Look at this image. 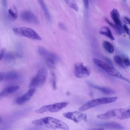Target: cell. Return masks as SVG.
I'll use <instances>...</instances> for the list:
<instances>
[{
	"label": "cell",
	"instance_id": "1",
	"mask_svg": "<svg viewBox=\"0 0 130 130\" xmlns=\"http://www.w3.org/2000/svg\"><path fill=\"white\" fill-rule=\"evenodd\" d=\"M117 99V97H103L92 99L82 105L79 108V110L80 111H85L101 105L113 102Z\"/></svg>",
	"mask_w": 130,
	"mask_h": 130
},
{
	"label": "cell",
	"instance_id": "2",
	"mask_svg": "<svg viewBox=\"0 0 130 130\" xmlns=\"http://www.w3.org/2000/svg\"><path fill=\"white\" fill-rule=\"evenodd\" d=\"M15 34L19 36L25 37L28 38L39 40L42 38L37 33L32 29L25 27H16L13 28Z\"/></svg>",
	"mask_w": 130,
	"mask_h": 130
},
{
	"label": "cell",
	"instance_id": "3",
	"mask_svg": "<svg viewBox=\"0 0 130 130\" xmlns=\"http://www.w3.org/2000/svg\"><path fill=\"white\" fill-rule=\"evenodd\" d=\"M43 125L47 128L53 129L69 130V128L64 122L57 119L50 117L43 118Z\"/></svg>",
	"mask_w": 130,
	"mask_h": 130
},
{
	"label": "cell",
	"instance_id": "4",
	"mask_svg": "<svg viewBox=\"0 0 130 130\" xmlns=\"http://www.w3.org/2000/svg\"><path fill=\"white\" fill-rule=\"evenodd\" d=\"M47 71L45 68H42L38 71L37 75L31 80L29 85L32 88L40 87L43 85L47 79Z\"/></svg>",
	"mask_w": 130,
	"mask_h": 130
},
{
	"label": "cell",
	"instance_id": "5",
	"mask_svg": "<svg viewBox=\"0 0 130 130\" xmlns=\"http://www.w3.org/2000/svg\"><path fill=\"white\" fill-rule=\"evenodd\" d=\"M68 104L67 102H62L44 105L40 108L36 110L35 112L38 113H42L46 112H56L66 107Z\"/></svg>",
	"mask_w": 130,
	"mask_h": 130
},
{
	"label": "cell",
	"instance_id": "6",
	"mask_svg": "<svg viewBox=\"0 0 130 130\" xmlns=\"http://www.w3.org/2000/svg\"><path fill=\"white\" fill-rule=\"evenodd\" d=\"M74 73L78 78H85L88 77L90 74L89 69L82 63L75 64L74 67Z\"/></svg>",
	"mask_w": 130,
	"mask_h": 130
},
{
	"label": "cell",
	"instance_id": "7",
	"mask_svg": "<svg viewBox=\"0 0 130 130\" xmlns=\"http://www.w3.org/2000/svg\"><path fill=\"white\" fill-rule=\"evenodd\" d=\"M63 115L65 118L76 123H78L82 121H86L87 119L86 115L80 111L65 112L63 113Z\"/></svg>",
	"mask_w": 130,
	"mask_h": 130
},
{
	"label": "cell",
	"instance_id": "8",
	"mask_svg": "<svg viewBox=\"0 0 130 130\" xmlns=\"http://www.w3.org/2000/svg\"><path fill=\"white\" fill-rule=\"evenodd\" d=\"M21 19L25 22L36 25L40 24L38 18L32 12L28 10L22 11L20 14Z\"/></svg>",
	"mask_w": 130,
	"mask_h": 130
},
{
	"label": "cell",
	"instance_id": "9",
	"mask_svg": "<svg viewBox=\"0 0 130 130\" xmlns=\"http://www.w3.org/2000/svg\"><path fill=\"white\" fill-rule=\"evenodd\" d=\"M125 110L122 109H112L104 113L98 115L96 117L100 119H108L116 116L118 114L119 115L122 113Z\"/></svg>",
	"mask_w": 130,
	"mask_h": 130
},
{
	"label": "cell",
	"instance_id": "10",
	"mask_svg": "<svg viewBox=\"0 0 130 130\" xmlns=\"http://www.w3.org/2000/svg\"><path fill=\"white\" fill-rule=\"evenodd\" d=\"M38 51L39 54L43 57L45 58L46 59H51L56 61L59 59V57L56 55L43 47H39L38 49Z\"/></svg>",
	"mask_w": 130,
	"mask_h": 130
},
{
	"label": "cell",
	"instance_id": "11",
	"mask_svg": "<svg viewBox=\"0 0 130 130\" xmlns=\"http://www.w3.org/2000/svg\"><path fill=\"white\" fill-rule=\"evenodd\" d=\"M36 90L35 88L30 89L21 96L18 98L16 100V103L18 105L23 104L30 99L35 93Z\"/></svg>",
	"mask_w": 130,
	"mask_h": 130
},
{
	"label": "cell",
	"instance_id": "12",
	"mask_svg": "<svg viewBox=\"0 0 130 130\" xmlns=\"http://www.w3.org/2000/svg\"><path fill=\"white\" fill-rule=\"evenodd\" d=\"M106 72L111 76L130 83V80L124 77L120 72L113 67L110 66Z\"/></svg>",
	"mask_w": 130,
	"mask_h": 130
},
{
	"label": "cell",
	"instance_id": "13",
	"mask_svg": "<svg viewBox=\"0 0 130 130\" xmlns=\"http://www.w3.org/2000/svg\"><path fill=\"white\" fill-rule=\"evenodd\" d=\"M110 15L115 24L118 27L122 28L120 14L117 10L113 9L110 12Z\"/></svg>",
	"mask_w": 130,
	"mask_h": 130
},
{
	"label": "cell",
	"instance_id": "14",
	"mask_svg": "<svg viewBox=\"0 0 130 130\" xmlns=\"http://www.w3.org/2000/svg\"><path fill=\"white\" fill-rule=\"evenodd\" d=\"M88 85L90 87L97 89L106 94H110L114 93V91L112 89L108 88L102 87L95 85L88 81L87 82Z\"/></svg>",
	"mask_w": 130,
	"mask_h": 130
},
{
	"label": "cell",
	"instance_id": "15",
	"mask_svg": "<svg viewBox=\"0 0 130 130\" xmlns=\"http://www.w3.org/2000/svg\"><path fill=\"white\" fill-rule=\"evenodd\" d=\"M18 77L17 74L14 72H0V81L4 80L15 79L17 78Z\"/></svg>",
	"mask_w": 130,
	"mask_h": 130
},
{
	"label": "cell",
	"instance_id": "16",
	"mask_svg": "<svg viewBox=\"0 0 130 130\" xmlns=\"http://www.w3.org/2000/svg\"><path fill=\"white\" fill-rule=\"evenodd\" d=\"M99 125L107 128L119 130H123L124 129V127L119 124L113 122L103 123L99 124Z\"/></svg>",
	"mask_w": 130,
	"mask_h": 130
},
{
	"label": "cell",
	"instance_id": "17",
	"mask_svg": "<svg viewBox=\"0 0 130 130\" xmlns=\"http://www.w3.org/2000/svg\"><path fill=\"white\" fill-rule=\"evenodd\" d=\"M19 88V86L17 85L12 86L6 87L1 92L0 98L5 96L9 94L15 92Z\"/></svg>",
	"mask_w": 130,
	"mask_h": 130
},
{
	"label": "cell",
	"instance_id": "18",
	"mask_svg": "<svg viewBox=\"0 0 130 130\" xmlns=\"http://www.w3.org/2000/svg\"><path fill=\"white\" fill-rule=\"evenodd\" d=\"M99 32L101 34L108 37L112 40H114L115 38L112 33L108 27L106 26L102 27L100 29Z\"/></svg>",
	"mask_w": 130,
	"mask_h": 130
},
{
	"label": "cell",
	"instance_id": "19",
	"mask_svg": "<svg viewBox=\"0 0 130 130\" xmlns=\"http://www.w3.org/2000/svg\"><path fill=\"white\" fill-rule=\"evenodd\" d=\"M38 2L43 10L45 17L47 20L50 21L51 16L47 7L43 0H39Z\"/></svg>",
	"mask_w": 130,
	"mask_h": 130
},
{
	"label": "cell",
	"instance_id": "20",
	"mask_svg": "<svg viewBox=\"0 0 130 130\" xmlns=\"http://www.w3.org/2000/svg\"><path fill=\"white\" fill-rule=\"evenodd\" d=\"M92 61L96 66L105 72L107 71L110 66L105 62L96 58L93 59Z\"/></svg>",
	"mask_w": 130,
	"mask_h": 130
},
{
	"label": "cell",
	"instance_id": "21",
	"mask_svg": "<svg viewBox=\"0 0 130 130\" xmlns=\"http://www.w3.org/2000/svg\"><path fill=\"white\" fill-rule=\"evenodd\" d=\"M103 45L105 50L107 52L111 54L113 52V46L110 42L107 41H104L103 43Z\"/></svg>",
	"mask_w": 130,
	"mask_h": 130
},
{
	"label": "cell",
	"instance_id": "22",
	"mask_svg": "<svg viewBox=\"0 0 130 130\" xmlns=\"http://www.w3.org/2000/svg\"><path fill=\"white\" fill-rule=\"evenodd\" d=\"M8 15L9 18L12 20H15L17 17L16 9L14 7V9H9L8 10Z\"/></svg>",
	"mask_w": 130,
	"mask_h": 130
},
{
	"label": "cell",
	"instance_id": "23",
	"mask_svg": "<svg viewBox=\"0 0 130 130\" xmlns=\"http://www.w3.org/2000/svg\"><path fill=\"white\" fill-rule=\"evenodd\" d=\"M117 118L120 120L130 118V109L125 110L122 113L117 116Z\"/></svg>",
	"mask_w": 130,
	"mask_h": 130
},
{
	"label": "cell",
	"instance_id": "24",
	"mask_svg": "<svg viewBox=\"0 0 130 130\" xmlns=\"http://www.w3.org/2000/svg\"><path fill=\"white\" fill-rule=\"evenodd\" d=\"M113 59L115 62L121 67L123 68L125 67L121 56L116 55L113 57Z\"/></svg>",
	"mask_w": 130,
	"mask_h": 130
},
{
	"label": "cell",
	"instance_id": "25",
	"mask_svg": "<svg viewBox=\"0 0 130 130\" xmlns=\"http://www.w3.org/2000/svg\"><path fill=\"white\" fill-rule=\"evenodd\" d=\"M15 57V54L8 52L5 53L3 58L6 61H10L14 59Z\"/></svg>",
	"mask_w": 130,
	"mask_h": 130
},
{
	"label": "cell",
	"instance_id": "26",
	"mask_svg": "<svg viewBox=\"0 0 130 130\" xmlns=\"http://www.w3.org/2000/svg\"><path fill=\"white\" fill-rule=\"evenodd\" d=\"M66 3L72 8L77 12L78 10V7L76 3L73 0H66Z\"/></svg>",
	"mask_w": 130,
	"mask_h": 130
},
{
	"label": "cell",
	"instance_id": "27",
	"mask_svg": "<svg viewBox=\"0 0 130 130\" xmlns=\"http://www.w3.org/2000/svg\"><path fill=\"white\" fill-rule=\"evenodd\" d=\"M55 60L51 59H46V63L47 66L49 68H52L54 67L55 64Z\"/></svg>",
	"mask_w": 130,
	"mask_h": 130
},
{
	"label": "cell",
	"instance_id": "28",
	"mask_svg": "<svg viewBox=\"0 0 130 130\" xmlns=\"http://www.w3.org/2000/svg\"><path fill=\"white\" fill-rule=\"evenodd\" d=\"M121 57L125 66L130 67V59L128 57L124 55H122Z\"/></svg>",
	"mask_w": 130,
	"mask_h": 130
},
{
	"label": "cell",
	"instance_id": "29",
	"mask_svg": "<svg viewBox=\"0 0 130 130\" xmlns=\"http://www.w3.org/2000/svg\"><path fill=\"white\" fill-rule=\"evenodd\" d=\"M52 78L51 80L52 84L53 89H55L56 88V76L53 73H52Z\"/></svg>",
	"mask_w": 130,
	"mask_h": 130
},
{
	"label": "cell",
	"instance_id": "30",
	"mask_svg": "<svg viewBox=\"0 0 130 130\" xmlns=\"http://www.w3.org/2000/svg\"><path fill=\"white\" fill-rule=\"evenodd\" d=\"M123 29L124 31L127 34L129 35H130V30L128 27L127 25L126 24H124L123 26Z\"/></svg>",
	"mask_w": 130,
	"mask_h": 130
},
{
	"label": "cell",
	"instance_id": "31",
	"mask_svg": "<svg viewBox=\"0 0 130 130\" xmlns=\"http://www.w3.org/2000/svg\"><path fill=\"white\" fill-rule=\"evenodd\" d=\"M5 53V50L4 48L1 49L0 51V60H1Z\"/></svg>",
	"mask_w": 130,
	"mask_h": 130
},
{
	"label": "cell",
	"instance_id": "32",
	"mask_svg": "<svg viewBox=\"0 0 130 130\" xmlns=\"http://www.w3.org/2000/svg\"><path fill=\"white\" fill-rule=\"evenodd\" d=\"M123 20L126 23L130 25V18L126 17H125L123 18Z\"/></svg>",
	"mask_w": 130,
	"mask_h": 130
},
{
	"label": "cell",
	"instance_id": "33",
	"mask_svg": "<svg viewBox=\"0 0 130 130\" xmlns=\"http://www.w3.org/2000/svg\"><path fill=\"white\" fill-rule=\"evenodd\" d=\"M105 59L107 62L108 63V65L110 66L113 67V65L111 60L108 58L107 57H105Z\"/></svg>",
	"mask_w": 130,
	"mask_h": 130
},
{
	"label": "cell",
	"instance_id": "34",
	"mask_svg": "<svg viewBox=\"0 0 130 130\" xmlns=\"http://www.w3.org/2000/svg\"><path fill=\"white\" fill-rule=\"evenodd\" d=\"M59 26L61 29L62 30H67V28L66 26L62 23H59Z\"/></svg>",
	"mask_w": 130,
	"mask_h": 130
},
{
	"label": "cell",
	"instance_id": "35",
	"mask_svg": "<svg viewBox=\"0 0 130 130\" xmlns=\"http://www.w3.org/2000/svg\"><path fill=\"white\" fill-rule=\"evenodd\" d=\"M83 3L85 7L88 8L89 7V2L88 0H84Z\"/></svg>",
	"mask_w": 130,
	"mask_h": 130
},
{
	"label": "cell",
	"instance_id": "36",
	"mask_svg": "<svg viewBox=\"0 0 130 130\" xmlns=\"http://www.w3.org/2000/svg\"><path fill=\"white\" fill-rule=\"evenodd\" d=\"M2 4L3 6L6 7L7 6V1L6 0H3L2 1Z\"/></svg>",
	"mask_w": 130,
	"mask_h": 130
},
{
	"label": "cell",
	"instance_id": "37",
	"mask_svg": "<svg viewBox=\"0 0 130 130\" xmlns=\"http://www.w3.org/2000/svg\"><path fill=\"white\" fill-rule=\"evenodd\" d=\"M15 54L16 57L19 58H21L22 57L21 55L19 53H16Z\"/></svg>",
	"mask_w": 130,
	"mask_h": 130
},
{
	"label": "cell",
	"instance_id": "38",
	"mask_svg": "<svg viewBox=\"0 0 130 130\" xmlns=\"http://www.w3.org/2000/svg\"><path fill=\"white\" fill-rule=\"evenodd\" d=\"M94 130H104V129L102 128H100L95 129Z\"/></svg>",
	"mask_w": 130,
	"mask_h": 130
},
{
	"label": "cell",
	"instance_id": "39",
	"mask_svg": "<svg viewBox=\"0 0 130 130\" xmlns=\"http://www.w3.org/2000/svg\"><path fill=\"white\" fill-rule=\"evenodd\" d=\"M129 38L130 39V35H129Z\"/></svg>",
	"mask_w": 130,
	"mask_h": 130
}]
</instances>
